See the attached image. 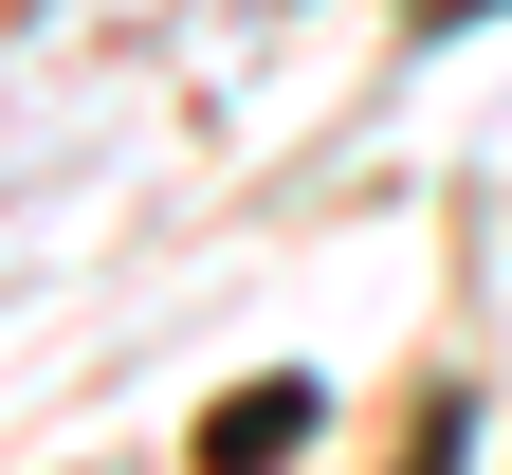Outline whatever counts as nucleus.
I'll use <instances>...</instances> for the list:
<instances>
[{"mask_svg": "<svg viewBox=\"0 0 512 475\" xmlns=\"http://www.w3.org/2000/svg\"><path fill=\"white\" fill-rule=\"evenodd\" d=\"M293 421H311V402H293V384H256V402H220V421H202V457H220V475H256Z\"/></svg>", "mask_w": 512, "mask_h": 475, "instance_id": "f257e3e1", "label": "nucleus"}]
</instances>
